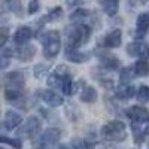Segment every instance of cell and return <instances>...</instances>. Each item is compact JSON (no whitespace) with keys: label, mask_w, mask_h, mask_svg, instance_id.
Listing matches in <instances>:
<instances>
[{"label":"cell","mask_w":149,"mask_h":149,"mask_svg":"<svg viewBox=\"0 0 149 149\" xmlns=\"http://www.w3.org/2000/svg\"><path fill=\"white\" fill-rule=\"evenodd\" d=\"M37 10H39V2H37V0H31V2L29 3L27 12H29L30 15H33V14H36Z\"/></svg>","instance_id":"d6a6232c"},{"label":"cell","mask_w":149,"mask_h":149,"mask_svg":"<svg viewBox=\"0 0 149 149\" xmlns=\"http://www.w3.org/2000/svg\"><path fill=\"white\" fill-rule=\"evenodd\" d=\"M98 3H100L103 12L109 17H113L119 8V0H98Z\"/></svg>","instance_id":"e0dca14e"},{"label":"cell","mask_w":149,"mask_h":149,"mask_svg":"<svg viewBox=\"0 0 149 149\" xmlns=\"http://www.w3.org/2000/svg\"><path fill=\"white\" fill-rule=\"evenodd\" d=\"M60 137H61V130L60 128H57V127L46 128L40 134V137L34 142L33 148L34 149H52L58 143Z\"/></svg>","instance_id":"3957f363"},{"label":"cell","mask_w":149,"mask_h":149,"mask_svg":"<svg viewBox=\"0 0 149 149\" xmlns=\"http://www.w3.org/2000/svg\"><path fill=\"white\" fill-rule=\"evenodd\" d=\"M40 128H42V122H40V119L37 118V116H30V118L26 121V124H24L21 128H18L17 134H19L21 137L33 139L34 136L40 131Z\"/></svg>","instance_id":"5b68a950"},{"label":"cell","mask_w":149,"mask_h":149,"mask_svg":"<svg viewBox=\"0 0 149 149\" xmlns=\"http://www.w3.org/2000/svg\"><path fill=\"white\" fill-rule=\"evenodd\" d=\"M3 5H8L9 9L17 15H21V3L18 0H8V2H3Z\"/></svg>","instance_id":"f546056e"},{"label":"cell","mask_w":149,"mask_h":149,"mask_svg":"<svg viewBox=\"0 0 149 149\" xmlns=\"http://www.w3.org/2000/svg\"><path fill=\"white\" fill-rule=\"evenodd\" d=\"M91 31H93V29L85 22H79V24H76V26L70 27L69 33H67V45L66 46L79 49V46L85 45L90 40Z\"/></svg>","instance_id":"6da1fadb"},{"label":"cell","mask_w":149,"mask_h":149,"mask_svg":"<svg viewBox=\"0 0 149 149\" xmlns=\"http://www.w3.org/2000/svg\"><path fill=\"white\" fill-rule=\"evenodd\" d=\"M93 148H94V145L86 142V140H76V142H73L72 146H69L67 149H93Z\"/></svg>","instance_id":"4316f807"},{"label":"cell","mask_w":149,"mask_h":149,"mask_svg":"<svg viewBox=\"0 0 149 149\" xmlns=\"http://www.w3.org/2000/svg\"><path fill=\"white\" fill-rule=\"evenodd\" d=\"M37 95L51 107H58V106H61L64 103L63 97H61L60 94H57L54 90H40L39 93H37Z\"/></svg>","instance_id":"52a82bcc"},{"label":"cell","mask_w":149,"mask_h":149,"mask_svg":"<svg viewBox=\"0 0 149 149\" xmlns=\"http://www.w3.org/2000/svg\"><path fill=\"white\" fill-rule=\"evenodd\" d=\"M64 55L69 61H72V63H85V61H88L90 60V54L88 52H81L79 49H74V48H69L66 46L64 49Z\"/></svg>","instance_id":"9c48e42d"},{"label":"cell","mask_w":149,"mask_h":149,"mask_svg":"<svg viewBox=\"0 0 149 149\" xmlns=\"http://www.w3.org/2000/svg\"><path fill=\"white\" fill-rule=\"evenodd\" d=\"M136 93H137V91H136L134 86L127 85V84H121V86L116 90L115 95L119 98V100H130L131 97L136 95Z\"/></svg>","instance_id":"2e32d148"},{"label":"cell","mask_w":149,"mask_h":149,"mask_svg":"<svg viewBox=\"0 0 149 149\" xmlns=\"http://www.w3.org/2000/svg\"><path fill=\"white\" fill-rule=\"evenodd\" d=\"M127 52L131 57H140L142 60H146L149 57V46L143 42H133L127 46Z\"/></svg>","instance_id":"ba28073f"},{"label":"cell","mask_w":149,"mask_h":149,"mask_svg":"<svg viewBox=\"0 0 149 149\" xmlns=\"http://www.w3.org/2000/svg\"><path fill=\"white\" fill-rule=\"evenodd\" d=\"M60 48H61V37L60 33L57 30L52 31H48L46 37H45V57L46 58H55L60 52Z\"/></svg>","instance_id":"277c9868"},{"label":"cell","mask_w":149,"mask_h":149,"mask_svg":"<svg viewBox=\"0 0 149 149\" xmlns=\"http://www.w3.org/2000/svg\"><path fill=\"white\" fill-rule=\"evenodd\" d=\"M10 57H12V51H10V49L0 48V70L6 69L10 64V60H9Z\"/></svg>","instance_id":"7402d4cb"},{"label":"cell","mask_w":149,"mask_h":149,"mask_svg":"<svg viewBox=\"0 0 149 149\" xmlns=\"http://www.w3.org/2000/svg\"><path fill=\"white\" fill-rule=\"evenodd\" d=\"M86 0H66V3L69 6H79V5H84Z\"/></svg>","instance_id":"836d02e7"},{"label":"cell","mask_w":149,"mask_h":149,"mask_svg":"<svg viewBox=\"0 0 149 149\" xmlns=\"http://www.w3.org/2000/svg\"><path fill=\"white\" fill-rule=\"evenodd\" d=\"M100 61L106 70H116L121 66V61L115 55H100Z\"/></svg>","instance_id":"ac0fdd59"},{"label":"cell","mask_w":149,"mask_h":149,"mask_svg":"<svg viewBox=\"0 0 149 149\" xmlns=\"http://www.w3.org/2000/svg\"><path fill=\"white\" fill-rule=\"evenodd\" d=\"M100 136L106 142H122L127 139V127L119 119L109 121L106 125L102 127Z\"/></svg>","instance_id":"7a4b0ae2"},{"label":"cell","mask_w":149,"mask_h":149,"mask_svg":"<svg viewBox=\"0 0 149 149\" xmlns=\"http://www.w3.org/2000/svg\"><path fill=\"white\" fill-rule=\"evenodd\" d=\"M0 143L10 145L14 149H22V143L19 139H10V137H6V136H0Z\"/></svg>","instance_id":"484cf974"},{"label":"cell","mask_w":149,"mask_h":149,"mask_svg":"<svg viewBox=\"0 0 149 149\" xmlns=\"http://www.w3.org/2000/svg\"><path fill=\"white\" fill-rule=\"evenodd\" d=\"M81 100L84 103H95L97 102V91L94 86H85L81 93Z\"/></svg>","instance_id":"d6986e66"},{"label":"cell","mask_w":149,"mask_h":149,"mask_svg":"<svg viewBox=\"0 0 149 149\" xmlns=\"http://www.w3.org/2000/svg\"><path fill=\"white\" fill-rule=\"evenodd\" d=\"M61 15H63V9H61L60 6H55L54 9H51V12L45 17V19H58L61 18Z\"/></svg>","instance_id":"4dcf8cb0"},{"label":"cell","mask_w":149,"mask_h":149,"mask_svg":"<svg viewBox=\"0 0 149 149\" xmlns=\"http://www.w3.org/2000/svg\"><path fill=\"white\" fill-rule=\"evenodd\" d=\"M0 149H3V148H2V146H0Z\"/></svg>","instance_id":"e575fe53"},{"label":"cell","mask_w":149,"mask_h":149,"mask_svg":"<svg viewBox=\"0 0 149 149\" xmlns=\"http://www.w3.org/2000/svg\"><path fill=\"white\" fill-rule=\"evenodd\" d=\"M134 76H136L134 67H125L119 73V81H121V84H128V81H131Z\"/></svg>","instance_id":"603a6c76"},{"label":"cell","mask_w":149,"mask_h":149,"mask_svg":"<svg viewBox=\"0 0 149 149\" xmlns=\"http://www.w3.org/2000/svg\"><path fill=\"white\" fill-rule=\"evenodd\" d=\"M22 122V116L15 110H8L5 116V127L6 130H14Z\"/></svg>","instance_id":"5bb4252c"},{"label":"cell","mask_w":149,"mask_h":149,"mask_svg":"<svg viewBox=\"0 0 149 149\" xmlns=\"http://www.w3.org/2000/svg\"><path fill=\"white\" fill-rule=\"evenodd\" d=\"M22 97V94L18 91V90H10V88H8L6 91H5V98L8 102H15V100H18V98H21Z\"/></svg>","instance_id":"f1b7e54d"},{"label":"cell","mask_w":149,"mask_h":149,"mask_svg":"<svg viewBox=\"0 0 149 149\" xmlns=\"http://www.w3.org/2000/svg\"><path fill=\"white\" fill-rule=\"evenodd\" d=\"M9 39V29L8 27H0V48H3V45Z\"/></svg>","instance_id":"1f68e13d"},{"label":"cell","mask_w":149,"mask_h":149,"mask_svg":"<svg viewBox=\"0 0 149 149\" xmlns=\"http://www.w3.org/2000/svg\"><path fill=\"white\" fill-rule=\"evenodd\" d=\"M136 97H137V102L140 104H145L149 102V86L146 85H142L140 88L137 90V93H136Z\"/></svg>","instance_id":"cb8c5ba5"},{"label":"cell","mask_w":149,"mask_h":149,"mask_svg":"<svg viewBox=\"0 0 149 149\" xmlns=\"http://www.w3.org/2000/svg\"><path fill=\"white\" fill-rule=\"evenodd\" d=\"M91 17V12L90 10H86V9H76L73 12V14L70 15V19L72 21H79V22H84L86 21V18H90Z\"/></svg>","instance_id":"44dd1931"},{"label":"cell","mask_w":149,"mask_h":149,"mask_svg":"<svg viewBox=\"0 0 149 149\" xmlns=\"http://www.w3.org/2000/svg\"><path fill=\"white\" fill-rule=\"evenodd\" d=\"M125 113L134 125H142V124L149 122V110L143 106H133V107L127 109Z\"/></svg>","instance_id":"8992f818"},{"label":"cell","mask_w":149,"mask_h":149,"mask_svg":"<svg viewBox=\"0 0 149 149\" xmlns=\"http://www.w3.org/2000/svg\"><path fill=\"white\" fill-rule=\"evenodd\" d=\"M122 43V34L121 30H113L110 31L103 40V46L104 48H119Z\"/></svg>","instance_id":"7c38bea8"},{"label":"cell","mask_w":149,"mask_h":149,"mask_svg":"<svg viewBox=\"0 0 149 149\" xmlns=\"http://www.w3.org/2000/svg\"><path fill=\"white\" fill-rule=\"evenodd\" d=\"M36 54L34 45H21L17 48V58L19 61H30Z\"/></svg>","instance_id":"4fadbf2b"},{"label":"cell","mask_w":149,"mask_h":149,"mask_svg":"<svg viewBox=\"0 0 149 149\" xmlns=\"http://www.w3.org/2000/svg\"><path fill=\"white\" fill-rule=\"evenodd\" d=\"M136 76H149V63L146 60H139L134 64Z\"/></svg>","instance_id":"ffe728a7"},{"label":"cell","mask_w":149,"mask_h":149,"mask_svg":"<svg viewBox=\"0 0 149 149\" xmlns=\"http://www.w3.org/2000/svg\"><path fill=\"white\" fill-rule=\"evenodd\" d=\"M61 90H63V93H64L66 95H72V94H73V81H72V78H70V74H66V76H64Z\"/></svg>","instance_id":"d4e9b609"},{"label":"cell","mask_w":149,"mask_h":149,"mask_svg":"<svg viewBox=\"0 0 149 149\" xmlns=\"http://www.w3.org/2000/svg\"><path fill=\"white\" fill-rule=\"evenodd\" d=\"M48 72H49V67L46 64H37L34 67V76L37 79H42V78H45L48 74Z\"/></svg>","instance_id":"83f0119b"},{"label":"cell","mask_w":149,"mask_h":149,"mask_svg":"<svg viewBox=\"0 0 149 149\" xmlns=\"http://www.w3.org/2000/svg\"><path fill=\"white\" fill-rule=\"evenodd\" d=\"M63 149H67V148H63Z\"/></svg>","instance_id":"d590c367"},{"label":"cell","mask_w":149,"mask_h":149,"mask_svg":"<svg viewBox=\"0 0 149 149\" xmlns=\"http://www.w3.org/2000/svg\"><path fill=\"white\" fill-rule=\"evenodd\" d=\"M31 36H33V31L30 27H26V26H22L19 27L17 31H15V36H14V42L17 46H21V45H26L30 39H31Z\"/></svg>","instance_id":"8fae6325"},{"label":"cell","mask_w":149,"mask_h":149,"mask_svg":"<svg viewBox=\"0 0 149 149\" xmlns=\"http://www.w3.org/2000/svg\"><path fill=\"white\" fill-rule=\"evenodd\" d=\"M149 30V14H140L137 17V24H136V37H142Z\"/></svg>","instance_id":"9a60e30c"},{"label":"cell","mask_w":149,"mask_h":149,"mask_svg":"<svg viewBox=\"0 0 149 149\" xmlns=\"http://www.w3.org/2000/svg\"><path fill=\"white\" fill-rule=\"evenodd\" d=\"M6 85L10 90H21L24 86V74L21 72H12L6 74Z\"/></svg>","instance_id":"30bf717a"}]
</instances>
